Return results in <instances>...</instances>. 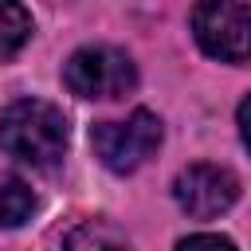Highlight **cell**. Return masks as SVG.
Returning a JSON list of instances; mask_svg holds the SVG:
<instances>
[{
  "label": "cell",
  "instance_id": "cell-3",
  "mask_svg": "<svg viewBox=\"0 0 251 251\" xmlns=\"http://www.w3.org/2000/svg\"><path fill=\"white\" fill-rule=\"evenodd\" d=\"M63 82L78 98H122L137 86V67L118 47H82L67 59Z\"/></svg>",
  "mask_w": 251,
  "mask_h": 251
},
{
  "label": "cell",
  "instance_id": "cell-6",
  "mask_svg": "<svg viewBox=\"0 0 251 251\" xmlns=\"http://www.w3.org/2000/svg\"><path fill=\"white\" fill-rule=\"evenodd\" d=\"M31 212H35L31 188L20 176L0 173V227H20L24 220H31Z\"/></svg>",
  "mask_w": 251,
  "mask_h": 251
},
{
  "label": "cell",
  "instance_id": "cell-10",
  "mask_svg": "<svg viewBox=\"0 0 251 251\" xmlns=\"http://www.w3.org/2000/svg\"><path fill=\"white\" fill-rule=\"evenodd\" d=\"M239 137H243V145L251 149V94L239 102Z\"/></svg>",
  "mask_w": 251,
  "mask_h": 251
},
{
  "label": "cell",
  "instance_id": "cell-9",
  "mask_svg": "<svg viewBox=\"0 0 251 251\" xmlns=\"http://www.w3.org/2000/svg\"><path fill=\"white\" fill-rule=\"evenodd\" d=\"M176 251H235V243L224 235H188L176 243Z\"/></svg>",
  "mask_w": 251,
  "mask_h": 251
},
{
  "label": "cell",
  "instance_id": "cell-1",
  "mask_svg": "<svg viewBox=\"0 0 251 251\" xmlns=\"http://www.w3.org/2000/svg\"><path fill=\"white\" fill-rule=\"evenodd\" d=\"M0 149L31 169H51L67 153V118L51 102L20 98L0 114Z\"/></svg>",
  "mask_w": 251,
  "mask_h": 251
},
{
  "label": "cell",
  "instance_id": "cell-7",
  "mask_svg": "<svg viewBox=\"0 0 251 251\" xmlns=\"http://www.w3.org/2000/svg\"><path fill=\"white\" fill-rule=\"evenodd\" d=\"M31 39V16L20 0H0V59H12Z\"/></svg>",
  "mask_w": 251,
  "mask_h": 251
},
{
  "label": "cell",
  "instance_id": "cell-2",
  "mask_svg": "<svg viewBox=\"0 0 251 251\" xmlns=\"http://www.w3.org/2000/svg\"><path fill=\"white\" fill-rule=\"evenodd\" d=\"M90 145L110 173H133L157 153L161 118L149 110H133L126 122H98L90 126Z\"/></svg>",
  "mask_w": 251,
  "mask_h": 251
},
{
  "label": "cell",
  "instance_id": "cell-8",
  "mask_svg": "<svg viewBox=\"0 0 251 251\" xmlns=\"http://www.w3.org/2000/svg\"><path fill=\"white\" fill-rule=\"evenodd\" d=\"M63 251H129V243L102 220H90V224H78L67 239H63Z\"/></svg>",
  "mask_w": 251,
  "mask_h": 251
},
{
  "label": "cell",
  "instance_id": "cell-5",
  "mask_svg": "<svg viewBox=\"0 0 251 251\" xmlns=\"http://www.w3.org/2000/svg\"><path fill=\"white\" fill-rule=\"evenodd\" d=\"M173 196H176V204H180L192 220H212V216H220V212H227V208L235 204L239 180H235L227 169L200 161V165H188V169L176 176Z\"/></svg>",
  "mask_w": 251,
  "mask_h": 251
},
{
  "label": "cell",
  "instance_id": "cell-4",
  "mask_svg": "<svg viewBox=\"0 0 251 251\" xmlns=\"http://www.w3.org/2000/svg\"><path fill=\"white\" fill-rule=\"evenodd\" d=\"M192 35L212 59L247 63L251 59V8L235 0H200L192 8Z\"/></svg>",
  "mask_w": 251,
  "mask_h": 251
}]
</instances>
